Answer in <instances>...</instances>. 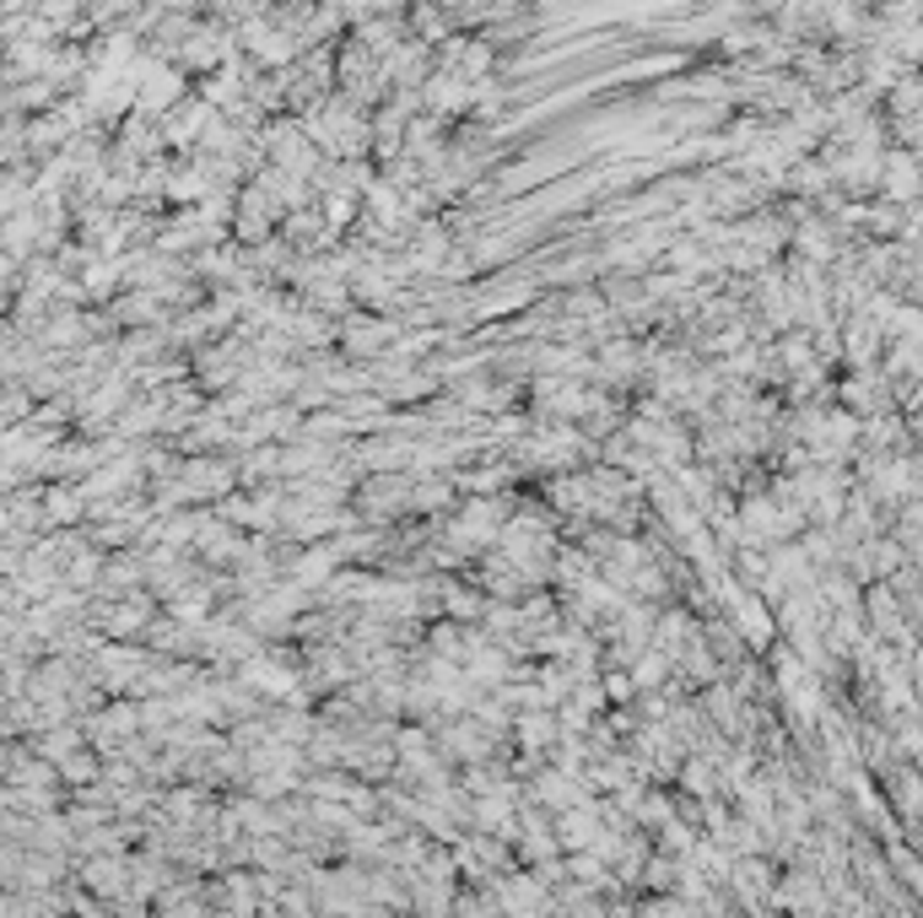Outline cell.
Returning <instances> with one entry per match:
<instances>
[{"mask_svg":"<svg viewBox=\"0 0 923 918\" xmlns=\"http://www.w3.org/2000/svg\"><path fill=\"white\" fill-rule=\"evenodd\" d=\"M206 114H211L206 103H178V109H173V120H168V135L178 141V146H189V141L206 130Z\"/></svg>","mask_w":923,"mask_h":918,"instance_id":"1","label":"cell"},{"mask_svg":"<svg viewBox=\"0 0 923 918\" xmlns=\"http://www.w3.org/2000/svg\"><path fill=\"white\" fill-rule=\"evenodd\" d=\"M881 184H891V195H896V201H913V157H907V152H896L891 167H881Z\"/></svg>","mask_w":923,"mask_h":918,"instance_id":"2","label":"cell"},{"mask_svg":"<svg viewBox=\"0 0 923 918\" xmlns=\"http://www.w3.org/2000/svg\"><path fill=\"white\" fill-rule=\"evenodd\" d=\"M346 340H351V351H373V346L389 340V325H378V319H357V325L346 330Z\"/></svg>","mask_w":923,"mask_h":918,"instance_id":"3","label":"cell"}]
</instances>
